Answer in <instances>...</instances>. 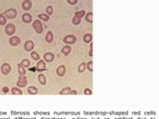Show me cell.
I'll return each instance as SVG.
<instances>
[{
  "label": "cell",
  "mask_w": 159,
  "mask_h": 119,
  "mask_svg": "<svg viewBox=\"0 0 159 119\" xmlns=\"http://www.w3.org/2000/svg\"><path fill=\"white\" fill-rule=\"evenodd\" d=\"M33 28L38 34H41L43 32V25L40 20H34L33 21Z\"/></svg>",
  "instance_id": "cell-1"
},
{
  "label": "cell",
  "mask_w": 159,
  "mask_h": 119,
  "mask_svg": "<svg viewBox=\"0 0 159 119\" xmlns=\"http://www.w3.org/2000/svg\"><path fill=\"white\" fill-rule=\"evenodd\" d=\"M3 14L5 15L6 18H8V19H13V18H15V17L17 16V11H16V9H14V8H10V9L6 10Z\"/></svg>",
  "instance_id": "cell-2"
},
{
  "label": "cell",
  "mask_w": 159,
  "mask_h": 119,
  "mask_svg": "<svg viewBox=\"0 0 159 119\" xmlns=\"http://www.w3.org/2000/svg\"><path fill=\"white\" fill-rule=\"evenodd\" d=\"M15 30H16V28H15V25H14V24L9 23V24H7L6 27H5V33L9 36L13 35V34L15 33Z\"/></svg>",
  "instance_id": "cell-3"
},
{
  "label": "cell",
  "mask_w": 159,
  "mask_h": 119,
  "mask_svg": "<svg viewBox=\"0 0 159 119\" xmlns=\"http://www.w3.org/2000/svg\"><path fill=\"white\" fill-rule=\"evenodd\" d=\"M27 83H28L27 77H26L25 75H20L19 78H18V82H17V86L20 87V88L25 87V86L27 85Z\"/></svg>",
  "instance_id": "cell-4"
},
{
  "label": "cell",
  "mask_w": 159,
  "mask_h": 119,
  "mask_svg": "<svg viewBox=\"0 0 159 119\" xmlns=\"http://www.w3.org/2000/svg\"><path fill=\"white\" fill-rule=\"evenodd\" d=\"M64 43L68 44V45H72V44H75L76 41H77V38L74 35H67L66 37H64Z\"/></svg>",
  "instance_id": "cell-5"
},
{
  "label": "cell",
  "mask_w": 159,
  "mask_h": 119,
  "mask_svg": "<svg viewBox=\"0 0 159 119\" xmlns=\"http://www.w3.org/2000/svg\"><path fill=\"white\" fill-rule=\"evenodd\" d=\"M10 71H11V66H10L9 64L5 63V64H3V65L1 66V72H2L4 75L9 74Z\"/></svg>",
  "instance_id": "cell-6"
},
{
  "label": "cell",
  "mask_w": 159,
  "mask_h": 119,
  "mask_svg": "<svg viewBox=\"0 0 159 119\" xmlns=\"http://www.w3.org/2000/svg\"><path fill=\"white\" fill-rule=\"evenodd\" d=\"M36 70L38 71H43L47 70V67H46L45 61H42V59H39L37 65H36Z\"/></svg>",
  "instance_id": "cell-7"
},
{
  "label": "cell",
  "mask_w": 159,
  "mask_h": 119,
  "mask_svg": "<svg viewBox=\"0 0 159 119\" xmlns=\"http://www.w3.org/2000/svg\"><path fill=\"white\" fill-rule=\"evenodd\" d=\"M9 44L11 46H14V47L18 46L20 44V38L19 37H16V36H12L11 38L9 39Z\"/></svg>",
  "instance_id": "cell-8"
},
{
  "label": "cell",
  "mask_w": 159,
  "mask_h": 119,
  "mask_svg": "<svg viewBox=\"0 0 159 119\" xmlns=\"http://www.w3.org/2000/svg\"><path fill=\"white\" fill-rule=\"evenodd\" d=\"M34 43L32 42V41H27L26 43H25V45H24V49H25V51H27V52H32L33 51V49H34Z\"/></svg>",
  "instance_id": "cell-9"
},
{
  "label": "cell",
  "mask_w": 159,
  "mask_h": 119,
  "mask_svg": "<svg viewBox=\"0 0 159 119\" xmlns=\"http://www.w3.org/2000/svg\"><path fill=\"white\" fill-rule=\"evenodd\" d=\"M22 8L24 10H26V11L30 10L32 8V2H31V0H24L22 3Z\"/></svg>",
  "instance_id": "cell-10"
},
{
  "label": "cell",
  "mask_w": 159,
  "mask_h": 119,
  "mask_svg": "<svg viewBox=\"0 0 159 119\" xmlns=\"http://www.w3.org/2000/svg\"><path fill=\"white\" fill-rule=\"evenodd\" d=\"M54 59H55V56H54L53 53H46L45 55H44V61L47 62V63L53 62Z\"/></svg>",
  "instance_id": "cell-11"
},
{
  "label": "cell",
  "mask_w": 159,
  "mask_h": 119,
  "mask_svg": "<svg viewBox=\"0 0 159 119\" xmlns=\"http://www.w3.org/2000/svg\"><path fill=\"white\" fill-rule=\"evenodd\" d=\"M22 21L24 23H30V22H32V15H30V14H28V13L23 14Z\"/></svg>",
  "instance_id": "cell-12"
},
{
  "label": "cell",
  "mask_w": 159,
  "mask_h": 119,
  "mask_svg": "<svg viewBox=\"0 0 159 119\" xmlns=\"http://www.w3.org/2000/svg\"><path fill=\"white\" fill-rule=\"evenodd\" d=\"M56 72H57V74L59 76H64L65 73H66V68H65L64 66H60L57 69Z\"/></svg>",
  "instance_id": "cell-13"
},
{
  "label": "cell",
  "mask_w": 159,
  "mask_h": 119,
  "mask_svg": "<svg viewBox=\"0 0 159 119\" xmlns=\"http://www.w3.org/2000/svg\"><path fill=\"white\" fill-rule=\"evenodd\" d=\"M38 82L40 83V84H42V85H45L46 83H47V80H46V76L44 74H42V73H40L39 75H38Z\"/></svg>",
  "instance_id": "cell-14"
},
{
  "label": "cell",
  "mask_w": 159,
  "mask_h": 119,
  "mask_svg": "<svg viewBox=\"0 0 159 119\" xmlns=\"http://www.w3.org/2000/svg\"><path fill=\"white\" fill-rule=\"evenodd\" d=\"M11 92H12V94H14V95H21L23 93L22 90H21V88L18 87V86H17V87H16V86L13 87V88L11 89Z\"/></svg>",
  "instance_id": "cell-15"
},
{
  "label": "cell",
  "mask_w": 159,
  "mask_h": 119,
  "mask_svg": "<svg viewBox=\"0 0 159 119\" xmlns=\"http://www.w3.org/2000/svg\"><path fill=\"white\" fill-rule=\"evenodd\" d=\"M71 51H72V48L68 45V46H65V47L61 50V53H62L63 55H65V56H67V55H69V54L71 53Z\"/></svg>",
  "instance_id": "cell-16"
},
{
  "label": "cell",
  "mask_w": 159,
  "mask_h": 119,
  "mask_svg": "<svg viewBox=\"0 0 159 119\" xmlns=\"http://www.w3.org/2000/svg\"><path fill=\"white\" fill-rule=\"evenodd\" d=\"M72 93V88L71 87H64L61 91H60V94L61 95H68Z\"/></svg>",
  "instance_id": "cell-17"
},
{
  "label": "cell",
  "mask_w": 159,
  "mask_h": 119,
  "mask_svg": "<svg viewBox=\"0 0 159 119\" xmlns=\"http://www.w3.org/2000/svg\"><path fill=\"white\" fill-rule=\"evenodd\" d=\"M54 40V36H53V33L51 31H48V33L46 34V41L48 43H52Z\"/></svg>",
  "instance_id": "cell-18"
},
{
  "label": "cell",
  "mask_w": 159,
  "mask_h": 119,
  "mask_svg": "<svg viewBox=\"0 0 159 119\" xmlns=\"http://www.w3.org/2000/svg\"><path fill=\"white\" fill-rule=\"evenodd\" d=\"M27 91H28L29 94H32V95L37 94V93H38V88L35 87V86H30V87H28Z\"/></svg>",
  "instance_id": "cell-19"
},
{
  "label": "cell",
  "mask_w": 159,
  "mask_h": 119,
  "mask_svg": "<svg viewBox=\"0 0 159 119\" xmlns=\"http://www.w3.org/2000/svg\"><path fill=\"white\" fill-rule=\"evenodd\" d=\"M91 40H92V35L88 33V34H85L84 35V42L85 43H91Z\"/></svg>",
  "instance_id": "cell-20"
},
{
  "label": "cell",
  "mask_w": 159,
  "mask_h": 119,
  "mask_svg": "<svg viewBox=\"0 0 159 119\" xmlns=\"http://www.w3.org/2000/svg\"><path fill=\"white\" fill-rule=\"evenodd\" d=\"M18 72H19V74H20V75H25V74H26V72H27L26 70H25V68L23 67L21 64H19V65H18Z\"/></svg>",
  "instance_id": "cell-21"
},
{
  "label": "cell",
  "mask_w": 159,
  "mask_h": 119,
  "mask_svg": "<svg viewBox=\"0 0 159 119\" xmlns=\"http://www.w3.org/2000/svg\"><path fill=\"white\" fill-rule=\"evenodd\" d=\"M38 17L40 20H43V21H49V19H50V16L48 14H39Z\"/></svg>",
  "instance_id": "cell-22"
},
{
  "label": "cell",
  "mask_w": 159,
  "mask_h": 119,
  "mask_svg": "<svg viewBox=\"0 0 159 119\" xmlns=\"http://www.w3.org/2000/svg\"><path fill=\"white\" fill-rule=\"evenodd\" d=\"M85 18H86V21L89 22V23H92V13L89 12L88 14L85 15Z\"/></svg>",
  "instance_id": "cell-23"
},
{
  "label": "cell",
  "mask_w": 159,
  "mask_h": 119,
  "mask_svg": "<svg viewBox=\"0 0 159 119\" xmlns=\"http://www.w3.org/2000/svg\"><path fill=\"white\" fill-rule=\"evenodd\" d=\"M7 24V18L5 17L4 14H0V25H6Z\"/></svg>",
  "instance_id": "cell-24"
},
{
  "label": "cell",
  "mask_w": 159,
  "mask_h": 119,
  "mask_svg": "<svg viewBox=\"0 0 159 119\" xmlns=\"http://www.w3.org/2000/svg\"><path fill=\"white\" fill-rule=\"evenodd\" d=\"M81 21H82V18H80L78 16H74V18L72 19V22L74 25H79L81 23Z\"/></svg>",
  "instance_id": "cell-25"
},
{
  "label": "cell",
  "mask_w": 159,
  "mask_h": 119,
  "mask_svg": "<svg viewBox=\"0 0 159 119\" xmlns=\"http://www.w3.org/2000/svg\"><path fill=\"white\" fill-rule=\"evenodd\" d=\"M86 69H87V64H86V63H83V64H81L79 66L78 71H79V72H84Z\"/></svg>",
  "instance_id": "cell-26"
},
{
  "label": "cell",
  "mask_w": 159,
  "mask_h": 119,
  "mask_svg": "<svg viewBox=\"0 0 159 119\" xmlns=\"http://www.w3.org/2000/svg\"><path fill=\"white\" fill-rule=\"evenodd\" d=\"M31 57H32V59H35V61H39L40 59V56H39V54L37 53V52H31Z\"/></svg>",
  "instance_id": "cell-27"
},
{
  "label": "cell",
  "mask_w": 159,
  "mask_h": 119,
  "mask_svg": "<svg viewBox=\"0 0 159 119\" xmlns=\"http://www.w3.org/2000/svg\"><path fill=\"white\" fill-rule=\"evenodd\" d=\"M21 65H22L24 68H28V67L30 66V61L27 59H24L22 62H21Z\"/></svg>",
  "instance_id": "cell-28"
},
{
  "label": "cell",
  "mask_w": 159,
  "mask_h": 119,
  "mask_svg": "<svg viewBox=\"0 0 159 119\" xmlns=\"http://www.w3.org/2000/svg\"><path fill=\"white\" fill-rule=\"evenodd\" d=\"M86 15V12L84 11V10H81V11H77L75 13V16H78L80 18H82V17H84Z\"/></svg>",
  "instance_id": "cell-29"
},
{
  "label": "cell",
  "mask_w": 159,
  "mask_h": 119,
  "mask_svg": "<svg viewBox=\"0 0 159 119\" xmlns=\"http://www.w3.org/2000/svg\"><path fill=\"white\" fill-rule=\"evenodd\" d=\"M46 11H47V14L50 16V15H52V14H53L54 9H53V7H52V6H48V7L46 8Z\"/></svg>",
  "instance_id": "cell-30"
},
{
  "label": "cell",
  "mask_w": 159,
  "mask_h": 119,
  "mask_svg": "<svg viewBox=\"0 0 159 119\" xmlns=\"http://www.w3.org/2000/svg\"><path fill=\"white\" fill-rule=\"evenodd\" d=\"M87 69H88L90 71H92L93 69H92V62H91H91H89V63L87 64Z\"/></svg>",
  "instance_id": "cell-31"
},
{
  "label": "cell",
  "mask_w": 159,
  "mask_h": 119,
  "mask_svg": "<svg viewBox=\"0 0 159 119\" xmlns=\"http://www.w3.org/2000/svg\"><path fill=\"white\" fill-rule=\"evenodd\" d=\"M84 93L86 95H91L92 92H91V90L90 89V88H86L85 90H84Z\"/></svg>",
  "instance_id": "cell-32"
},
{
  "label": "cell",
  "mask_w": 159,
  "mask_h": 119,
  "mask_svg": "<svg viewBox=\"0 0 159 119\" xmlns=\"http://www.w3.org/2000/svg\"><path fill=\"white\" fill-rule=\"evenodd\" d=\"M67 1H68L69 4H71V5H76L78 3V0H67Z\"/></svg>",
  "instance_id": "cell-33"
},
{
  "label": "cell",
  "mask_w": 159,
  "mask_h": 119,
  "mask_svg": "<svg viewBox=\"0 0 159 119\" xmlns=\"http://www.w3.org/2000/svg\"><path fill=\"white\" fill-rule=\"evenodd\" d=\"M2 91H3V93H8L9 92V88L7 86H3L2 87Z\"/></svg>",
  "instance_id": "cell-34"
},
{
  "label": "cell",
  "mask_w": 159,
  "mask_h": 119,
  "mask_svg": "<svg viewBox=\"0 0 159 119\" xmlns=\"http://www.w3.org/2000/svg\"><path fill=\"white\" fill-rule=\"evenodd\" d=\"M89 56L92 57V49H90V52H89Z\"/></svg>",
  "instance_id": "cell-35"
},
{
  "label": "cell",
  "mask_w": 159,
  "mask_h": 119,
  "mask_svg": "<svg viewBox=\"0 0 159 119\" xmlns=\"http://www.w3.org/2000/svg\"><path fill=\"white\" fill-rule=\"evenodd\" d=\"M71 94H78V92L76 90H72V93Z\"/></svg>",
  "instance_id": "cell-36"
}]
</instances>
